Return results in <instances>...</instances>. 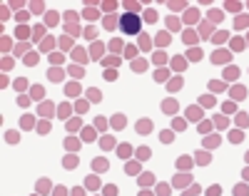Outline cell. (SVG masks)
I'll use <instances>...</instances> for the list:
<instances>
[{"instance_id":"6da1fadb","label":"cell","mask_w":249,"mask_h":196,"mask_svg":"<svg viewBox=\"0 0 249 196\" xmlns=\"http://www.w3.org/2000/svg\"><path fill=\"white\" fill-rule=\"evenodd\" d=\"M140 25H142V20L137 15H132V12L122 15V20H120V30L125 35H137V32H140Z\"/></svg>"},{"instance_id":"7a4b0ae2","label":"cell","mask_w":249,"mask_h":196,"mask_svg":"<svg viewBox=\"0 0 249 196\" xmlns=\"http://www.w3.org/2000/svg\"><path fill=\"white\" fill-rule=\"evenodd\" d=\"M224 60H229V55H227V52H222V50H219L217 55H214V62H224Z\"/></svg>"},{"instance_id":"3957f363","label":"cell","mask_w":249,"mask_h":196,"mask_svg":"<svg viewBox=\"0 0 249 196\" xmlns=\"http://www.w3.org/2000/svg\"><path fill=\"white\" fill-rule=\"evenodd\" d=\"M144 20H147V23H155V20H157L155 10H147V12H144Z\"/></svg>"},{"instance_id":"277c9868","label":"cell","mask_w":249,"mask_h":196,"mask_svg":"<svg viewBox=\"0 0 249 196\" xmlns=\"http://www.w3.org/2000/svg\"><path fill=\"white\" fill-rule=\"evenodd\" d=\"M162 109H164V112H175V109H177V104H175V102H164V104H162Z\"/></svg>"},{"instance_id":"5b68a950","label":"cell","mask_w":249,"mask_h":196,"mask_svg":"<svg viewBox=\"0 0 249 196\" xmlns=\"http://www.w3.org/2000/svg\"><path fill=\"white\" fill-rule=\"evenodd\" d=\"M197 162H199V164H207V162H209V157H207L204 151H199V154H197Z\"/></svg>"},{"instance_id":"8992f818","label":"cell","mask_w":249,"mask_h":196,"mask_svg":"<svg viewBox=\"0 0 249 196\" xmlns=\"http://www.w3.org/2000/svg\"><path fill=\"white\" fill-rule=\"evenodd\" d=\"M224 77H227V80H234V77H237V69H234V67H232V69H227Z\"/></svg>"},{"instance_id":"52a82bcc","label":"cell","mask_w":249,"mask_h":196,"mask_svg":"<svg viewBox=\"0 0 249 196\" xmlns=\"http://www.w3.org/2000/svg\"><path fill=\"white\" fill-rule=\"evenodd\" d=\"M5 139H8V142H18V132H8Z\"/></svg>"},{"instance_id":"ba28073f","label":"cell","mask_w":249,"mask_h":196,"mask_svg":"<svg viewBox=\"0 0 249 196\" xmlns=\"http://www.w3.org/2000/svg\"><path fill=\"white\" fill-rule=\"evenodd\" d=\"M172 139H175L172 132H162V142H172Z\"/></svg>"},{"instance_id":"9c48e42d","label":"cell","mask_w":249,"mask_h":196,"mask_svg":"<svg viewBox=\"0 0 249 196\" xmlns=\"http://www.w3.org/2000/svg\"><path fill=\"white\" fill-rule=\"evenodd\" d=\"M105 27H107V30H112V27H115V20H112V15H110V18H105Z\"/></svg>"},{"instance_id":"30bf717a","label":"cell","mask_w":249,"mask_h":196,"mask_svg":"<svg viewBox=\"0 0 249 196\" xmlns=\"http://www.w3.org/2000/svg\"><path fill=\"white\" fill-rule=\"evenodd\" d=\"M25 62H27V65H35V62H38V55H27Z\"/></svg>"},{"instance_id":"8fae6325","label":"cell","mask_w":249,"mask_h":196,"mask_svg":"<svg viewBox=\"0 0 249 196\" xmlns=\"http://www.w3.org/2000/svg\"><path fill=\"white\" fill-rule=\"evenodd\" d=\"M197 18V12L194 10H189V12H187V15H184V20H187V23H192V20H194Z\"/></svg>"},{"instance_id":"7c38bea8","label":"cell","mask_w":249,"mask_h":196,"mask_svg":"<svg viewBox=\"0 0 249 196\" xmlns=\"http://www.w3.org/2000/svg\"><path fill=\"white\" fill-rule=\"evenodd\" d=\"M90 99H92V102H100V92H97V89H92V92H90Z\"/></svg>"},{"instance_id":"4fadbf2b","label":"cell","mask_w":249,"mask_h":196,"mask_svg":"<svg viewBox=\"0 0 249 196\" xmlns=\"http://www.w3.org/2000/svg\"><path fill=\"white\" fill-rule=\"evenodd\" d=\"M75 164H77V159H70V157L65 159V166H75Z\"/></svg>"},{"instance_id":"5bb4252c","label":"cell","mask_w":249,"mask_h":196,"mask_svg":"<svg viewBox=\"0 0 249 196\" xmlns=\"http://www.w3.org/2000/svg\"><path fill=\"white\" fill-rule=\"evenodd\" d=\"M137 154H140V159H147V154H150V149H140V151H137Z\"/></svg>"},{"instance_id":"9a60e30c","label":"cell","mask_w":249,"mask_h":196,"mask_svg":"<svg viewBox=\"0 0 249 196\" xmlns=\"http://www.w3.org/2000/svg\"><path fill=\"white\" fill-rule=\"evenodd\" d=\"M55 196H65V189H57V191H55Z\"/></svg>"},{"instance_id":"2e32d148","label":"cell","mask_w":249,"mask_h":196,"mask_svg":"<svg viewBox=\"0 0 249 196\" xmlns=\"http://www.w3.org/2000/svg\"><path fill=\"white\" fill-rule=\"evenodd\" d=\"M140 196H152V194H147V191H142V194H140Z\"/></svg>"}]
</instances>
